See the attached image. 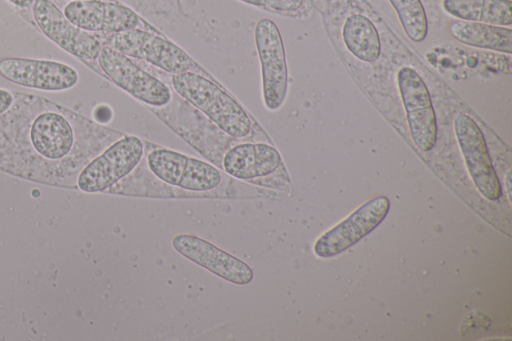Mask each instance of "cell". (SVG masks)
<instances>
[{
  "mask_svg": "<svg viewBox=\"0 0 512 341\" xmlns=\"http://www.w3.org/2000/svg\"><path fill=\"white\" fill-rule=\"evenodd\" d=\"M174 92L205 114L218 128L233 138H244L252 130L245 109L208 76L196 72L171 75Z\"/></svg>",
  "mask_w": 512,
  "mask_h": 341,
  "instance_id": "1",
  "label": "cell"
},
{
  "mask_svg": "<svg viewBox=\"0 0 512 341\" xmlns=\"http://www.w3.org/2000/svg\"><path fill=\"white\" fill-rule=\"evenodd\" d=\"M107 42L106 45L131 59L144 61L170 75L184 72L206 75L183 49L148 30L132 29L110 34Z\"/></svg>",
  "mask_w": 512,
  "mask_h": 341,
  "instance_id": "2",
  "label": "cell"
},
{
  "mask_svg": "<svg viewBox=\"0 0 512 341\" xmlns=\"http://www.w3.org/2000/svg\"><path fill=\"white\" fill-rule=\"evenodd\" d=\"M254 42L261 68L262 101L266 109L278 110L288 93V66L278 26L268 18L254 28Z\"/></svg>",
  "mask_w": 512,
  "mask_h": 341,
  "instance_id": "3",
  "label": "cell"
},
{
  "mask_svg": "<svg viewBox=\"0 0 512 341\" xmlns=\"http://www.w3.org/2000/svg\"><path fill=\"white\" fill-rule=\"evenodd\" d=\"M97 62L102 72L134 99L155 108H162L172 100V91L166 83L109 45H102Z\"/></svg>",
  "mask_w": 512,
  "mask_h": 341,
  "instance_id": "4",
  "label": "cell"
},
{
  "mask_svg": "<svg viewBox=\"0 0 512 341\" xmlns=\"http://www.w3.org/2000/svg\"><path fill=\"white\" fill-rule=\"evenodd\" d=\"M143 153L144 145L140 138L125 136L85 165L76 178V184L85 193L106 191L136 168Z\"/></svg>",
  "mask_w": 512,
  "mask_h": 341,
  "instance_id": "5",
  "label": "cell"
},
{
  "mask_svg": "<svg viewBox=\"0 0 512 341\" xmlns=\"http://www.w3.org/2000/svg\"><path fill=\"white\" fill-rule=\"evenodd\" d=\"M146 162L156 178L189 191L212 190L222 179L221 172L210 163L166 148L150 151Z\"/></svg>",
  "mask_w": 512,
  "mask_h": 341,
  "instance_id": "6",
  "label": "cell"
},
{
  "mask_svg": "<svg viewBox=\"0 0 512 341\" xmlns=\"http://www.w3.org/2000/svg\"><path fill=\"white\" fill-rule=\"evenodd\" d=\"M397 85L411 138L421 151H429L436 142L437 125L427 86L418 72L408 66L398 71Z\"/></svg>",
  "mask_w": 512,
  "mask_h": 341,
  "instance_id": "7",
  "label": "cell"
},
{
  "mask_svg": "<svg viewBox=\"0 0 512 341\" xmlns=\"http://www.w3.org/2000/svg\"><path fill=\"white\" fill-rule=\"evenodd\" d=\"M454 131L477 190L488 200H498L502 192L501 185L479 126L467 114L459 113L454 119Z\"/></svg>",
  "mask_w": 512,
  "mask_h": 341,
  "instance_id": "8",
  "label": "cell"
},
{
  "mask_svg": "<svg viewBox=\"0 0 512 341\" xmlns=\"http://www.w3.org/2000/svg\"><path fill=\"white\" fill-rule=\"evenodd\" d=\"M32 15L41 32L61 49L82 60H97L100 40L74 25L53 2L35 0Z\"/></svg>",
  "mask_w": 512,
  "mask_h": 341,
  "instance_id": "9",
  "label": "cell"
},
{
  "mask_svg": "<svg viewBox=\"0 0 512 341\" xmlns=\"http://www.w3.org/2000/svg\"><path fill=\"white\" fill-rule=\"evenodd\" d=\"M0 76L19 86L41 91H64L79 80L72 66L59 61L24 57L0 59Z\"/></svg>",
  "mask_w": 512,
  "mask_h": 341,
  "instance_id": "10",
  "label": "cell"
},
{
  "mask_svg": "<svg viewBox=\"0 0 512 341\" xmlns=\"http://www.w3.org/2000/svg\"><path fill=\"white\" fill-rule=\"evenodd\" d=\"M389 208L390 201L385 196L369 200L323 233L314 243V253L321 258L338 255L374 230L384 220Z\"/></svg>",
  "mask_w": 512,
  "mask_h": 341,
  "instance_id": "11",
  "label": "cell"
},
{
  "mask_svg": "<svg viewBox=\"0 0 512 341\" xmlns=\"http://www.w3.org/2000/svg\"><path fill=\"white\" fill-rule=\"evenodd\" d=\"M63 13L74 25L87 32L115 34L148 28L131 8L113 2L72 0L66 4Z\"/></svg>",
  "mask_w": 512,
  "mask_h": 341,
  "instance_id": "12",
  "label": "cell"
},
{
  "mask_svg": "<svg viewBox=\"0 0 512 341\" xmlns=\"http://www.w3.org/2000/svg\"><path fill=\"white\" fill-rule=\"evenodd\" d=\"M174 249L185 258L234 284H248L253 270L245 262L193 235L180 234L173 238Z\"/></svg>",
  "mask_w": 512,
  "mask_h": 341,
  "instance_id": "13",
  "label": "cell"
},
{
  "mask_svg": "<svg viewBox=\"0 0 512 341\" xmlns=\"http://www.w3.org/2000/svg\"><path fill=\"white\" fill-rule=\"evenodd\" d=\"M28 137L33 151L49 161L64 159L75 144L71 122L55 111L38 114L30 125Z\"/></svg>",
  "mask_w": 512,
  "mask_h": 341,
  "instance_id": "14",
  "label": "cell"
},
{
  "mask_svg": "<svg viewBox=\"0 0 512 341\" xmlns=\"http://www.w3.org/2000/svg\"><path fill=\"white\" fill-rule=\"evenodd\" d=\"M282 164L279 152L266 143H241L223 156L224 171L240 180H253L274 173Z\"/></svg>",
  "mask_w": 512,
  "mask_h": 341,
  "instance_id": "15",
  "label": "cell"
},
{
  "mask_svg": "<svg viewBox=\"0 0 512 341\" xmlns=\"http://www.w3.org/2000/svg\"><path fill=\"white\" fill-rule=\"evenodd\" d=\"M449 32L458 42L468 46L508 54L512 52V30L509 27L456 20L450 23Z\"/></svg>",
  "mask_w": 512,
  "mask_h": 341,
  "instance_id": "16",
  "label": "cell"
},
{
  "mask_svg": "<svg viewBox=\"0 0 512 341\" xmlns=\"http://www.w3.org/2000/svg\"><path fill=\"white\" fill-rule=\"evenodd\" d=\"M442 7L449 15L464 21L498 26L512 24L510 0H443Z\"/></svg>",
  "mask_w": 512,
  "mask_h": 341,
  "instance_id": "17",
  "label": "cell"
},
{
  "mask_svg": "<svg viewBox=\"0 0 512 341\" xmlns=\"http://www.w3.org/2000/svg\"><path fill=\"white\" fill-rule=\"evenodd\" d=\"M343 42L348 51L363 62L376 61L381 52V42L374 23L365 15H349L342 27Z\"/></svg>",
  "mask_w": 512,
  "mask_h": 341,
  "instance_id": "18",
  "label": "cell"
},
{
  "mask_svg": "<svg viewBox=\"0 0 512 341\" xmlns=\"http://www.w3.org/2000/svg\"><path fill=\"white\" fill-rule=\"evenodd\" d=\"M397 13L405 34L414 42L423 41L428 22L421 0H388Z\"/></svg>",
  "mask_w": 512,
  "mask_h": 341,
  "instance_id": "19",
  "label": "cell"
},
{
  "mask_svg": "<svg viewBox=\"0 0 512 341\" xmlns=\"http://www.w3.org/2000/svg\"><path fill=\"white\" fill-rule=\"evenodd\" d=\"M243 3L264 7L277 13H293L300 10L304 0H239Z\"/></svg>",
  "mask_w": 512,
  "mask_h": 341,
  "instance_id": "20",
  "label": "cell"
},
{
  "mask_svg": "<svg viewBox=\"0 0 512 341\" xmlns=\"http://www.w3.org/2000/svg\"><path fill=\"white\" fill-rule=\"evenodd\" d=\"M13 100L14 97L10 91L0 88V115L11 107Z\"/></svg>",
  "mask_w": 512,
  "mask_h": 341,
  "instance_id": "21",
  "label": "cell"
},
{
  "mask_svg": "<svg viewBox=\"0 0 512 341\" xmlns=\"http://www.w3.org/2000/svg\"><path fill=\"white\" fill-rule=\"evenodd\" d=\"M13 5L20 8H27L33 5L35 0H8Z\"/></svg>",
  "mask_w": 512,
  "mask_h": 341,
  "instance_id": "22",
  "label": "cell"
},
{
  "mask_svg": "<svg viewBox=\"0 0 512 341\" xmlns=\"http://www.w3.org/2000/svg\"><path fill=\"white\" fill-rule=\"evenodd\" d=\"M70 1H72V0H70Z\"/></svg>",
  "mask_w": 512,
  "mask_h": 341,
  "instance_id": "23",
  "label": "cell"
}]
</instances>
